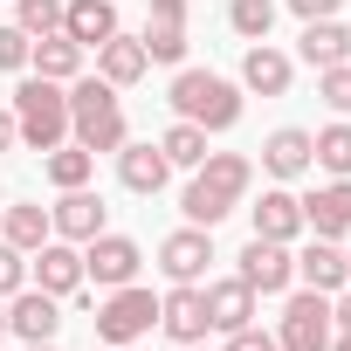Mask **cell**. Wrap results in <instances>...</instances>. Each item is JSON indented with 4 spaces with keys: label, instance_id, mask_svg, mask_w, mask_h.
<instances>
[{
    "label": "cell",
    "instance_id": "603a6c76",
    "mask_svg": "<svg viewBox=\"0 0 351 351\" xmlns=\"http://www.w3.org/2000/svg\"><path fill=\"white\" fill-rule=\"evenodd\" d=\"M117 180H124L131 193H158V186L172 180V165H165V152H158L152 138H145V145L124 138V145H117Z\"/></svg>",
    "mask_w": 351,
    "mask_h": 351
},
{
    "label": "cell",
    "instance_id": "60d3db41",
    "mask_svg": "<svg viewBox=\"0 0 351 351\" xmlns=\"http://www.w3.org/2000/svg\"><path fill=\"white\" fill-rule=\"evenodd\" d=\"M0 337H8V303H0Z\"/></svg>",
    "mask_w": 351,
    "mask_h": 351
},
{
    "label": "cell",
    "instance_id": "ac0fdd59",
    "mask_svg": "<svg viewBox=\"0 0 351 351\" xmlns=\"http://www.w3.org/2000/svg\"><path fill=\"white\" fill-rule=\"evenodd\" d=\"M262 172H269L276 186L303 180V172H310V131H303V124H282V131H269V138H262Z\"/></svg>",
    "mask_w": 351,
    "mask_h": 351
},
{
    "label": "cell",
    "instance_id": "d4e9b609",
    "mask_svg": "<svg viewBox=\"0 0 351 351\" xmlns=\"http://www.w3.org/2000/svg\"><path fill=\"white\" fill-rule=\"evenodd\" d=\"M49 234H56V228H49V207H35V200H14V207H8V200H0V241H14L21 255H35Z\"/></svg>",
    "mask_w": 351,
    "mask_h": 351
},
{
    "label": "cell",
    "instance_id": "cb8c5ba5",
    "mask_svg": "<svg viewBox=\"0 0 351 351\" xmlns=\"http://www.w3.org/2000/svg\"><path fill=\"white\" fill-rule=\"evenodd\" d=\"M296 56H303L310 69H337V62H351V28H344L337 14H330V21H303Z\"/></svg>",
    "mask_w": 351,
    "mask_h": 351
},
{
    "label": "cell",
    "instance_id": "7a4b0ae2",
    "mask_svg": "<svg viewBox=\"0 0 351 351\" xmlns=\"http://www.w3.org/2000/svg\"><path fill=\"white\" fill-rule=\"evenodd\" d=\"M14 131H21V145L28 152H56V145H69V83H49V76H21L14 83Z\"/></svg>",
    "mask_w": 351,
    "mask_h": 351
},
{
    "label": "cell",
    "instance_id": "d6986e66",
    "mask_svg": "<svg viewBox=\"0 0 351 351\" xmlns=\"http://www.w3.org/2000/svg\"><path fill=\"white\" fill-rule=\"evenodd\" d=\"M145 69H152V56H145V42H138V35H124V28H117L110 42H97V76H104L110 90H131Z\"/></svg>",
    "mask_w": 351,
    "mask_h": 351
},
{
    "label": "cell",
    "instance_id": "7c38bea8",
    "mask_svg": "<svg viewBox=\"0 0 351 351\" xmlns=\"http://www.w3.org/2000/svg\"><path fill=\"white\" fill-rule=\"evenodd\" d=\"M28 276H35V289H49V296H76V289H83V248L62 241V234H49V241L35 248Z\"/></svg>",
    "mask_w": 351,
    "mask_h": 351
},
{
    "label": "cell",
    "instance_id": "52a82bcc",
    "mask_svg": "<svg viewBox=\"0 0 351 351\" xmlns=\"http://www.w3.org/2000/svg\"><path fill=\"white\" fill-rule=\"evenodd\" d=\"M138 269H145V248L131 241V234H97V241H83V282H97V289H124V282H138Z\"/></svg>",
    "mask_w": 351,
    "mask_h": 351
},
{
    "label": "cell",
    "instance_id": "f35d334b",
    "mask_svg": "<svg viewBox=\"0 0 351 351\" xmlns=\"http://www.w3.org/2000/svg\"><path fill=\"white\" fill-rule=\"evenodd\" d=\"M330 351H351V330H330Z\"/></svg>",
    "mask_w": 351,
    "mask_h": 351
},
{
    "label": "cell",
    "instance_id": "836d02e7",
    "mask_svg": "<svg viewBox=\"0 0 351 351\" xmlns=\"http://www.w3.org/2000/svg\"><path fill=\"white\" fill-rule=\"evenodd\" d=\"M28 49H35V35H21L14 21L0 28V69H14V76H21V69H28Z\"/></svg>",
    "mask_w": 351,
    "mask_h": 351
},
{
    "label": "cell",
    "instance_id": "1f68e13d",
    "mask_svg": "<svg viewBox=\"0 0 351 351\" xmlns=\"http://www.w3.org/2000/svg\"><path fill=\"white\" fill-rule=\"evenodd\" d=\"M317 97H324L337 117H351V62H337V69H317Z\"/></svg>",
    "mask_w": 351,
    "mask_h": 351
},
{
    "label": "cell",
    "instance_id": "9c48e42d",
    "mask_svg": "<svg viewBox=\"0 0 351 351\" xmlns=\"http://www.w3.org/2000/svg\"><path fill=\"white\" fill-rule=\"evenodd\" d=\"M62 330V296H49V289H14L8 296V337H21V344H49Z\"/></svg>",
    "mask_w": 351,
    "mask_h": 351
},
{
    "label": "cell",
    "instance_id": "5bb4252c",
    "mask_svg": "<svg viewBox=\"0 0 351 351\" xmlns=\"http://www.w3.org/2000/svg\"><path fill=\"white\" fill-rule=\"evenodd\" d=\"M104 214H110V207H104L90 186H69V193L49 207V228H56L62 241H76V248H83V241H97V234H104Z\"/></svg>",
    "mask_w": 351,
    "mask_h": 351
},
{
    "label": "cell",
    "instance_id": "44dd1931",
    "mask_svg": "<svg viewBox=\"0 0 351 351\" xmlns=\"http://www.w3.org/2000/svg\"><path fill=\"white\" fill-rule=\"evenodd\" d=\"M62 35L76 49H97L117 35V0H62Z\"/></svg>",
    "mask_w": 351,
    "mask_h": 351
},
{
    "label": "cell",
    "instance_id": "7bdbcfd3",
    "mask_svg": "<svg viewBox=\"0 0 351 351\" xmlns=\"http://www.w3.org/2000/svg\"><path fill=\"white\" fill-rule=\"evenodd\" d=\"M180 351H207V344H180Z\"/></svg>",
    "mask_w": 351,
    "mask_h": 351
},
{
    "label": "cell",
    "instance_id": "8d00e7d4",
    "mask_svg": "<svg viewBox=\"0 0 351 351\" xmlns=\"http://www.w3.org/2000/svg\"><path fill=\"white\" fill-rule=\"evenodd\" d=\"M330 324H337V330H351V282L337 289V303H330Z\"/></svg>",
    "mask_w": 351,
    "mask_h": 351
},
{
    "label": "cell",
    "instance_id": "30bf717a",
    "mask_svg": "<svg viewBox=\"0 0 351 351\" xmlns=\"http://www.w3.org/2000/svg\"><path fill=\"white\" fill-rule=\"evenodd\" d=\"M207 262H214V228H172L165 241H158V269H165V282H200L207 276Z\"/></svg>",
    "mask_w": 351,
    "mask_h": 351
},
{
    "label": "cell",
    "instance_id": "e0dca14e",
    "mask_svg": "<svg viewBox=\"0 0 351 351\" xmlns=\"http://www.w3.org/2000/svg\"><path fill=\"white\" fill-rule=\"evenodd\" d=\"M303 228L324 234V241H344L351 234V180H330V186L303 193Z\"/></svg>",
    "mask_w": 351,
    "mask_h": 351
},
{
    "label": "cell",
    "instance_id": "4fadbf2b",
    "mask_svg": "<svg viewBox=\"0 0 351 351\" xmlns=\"http://www.w3.org/2000/svg\"><path fill=\"white\" fill-rule=\"evenodd\" d=\"M138 42H145L152 62H186V0H152Z\"/></svg>",
    "mask_w": 351,
    "mask_h": 351
},
{
    "label": "cell",
    "instance_id": "f1b7e54d",
    "mask_svg": "<svg viewBox=\"0 0 351 351\" xmlns=\"http://www.w3.org/2000/svg\"><path fill=\"white\" fill-rule=\"evenodd\" d=\"M158 152H165V165H186V172H193V165L207 158V131L180 117V124H165V138H158Z\"/></svg>",
    "mask_w": 351,
    "mask_h": 351
},
{
    "label": "cell",
    "instance_id": "d6a6232c",
    "mask_svg": "<svg viewBox=\"0 0 351 351\" xmlns=\"http://www.w3.org/2000/svg\"><path fill=\"white\" fill-rule=\"evenodd\" d=\"M14 289H28V262H21L14 241H0V303H8Z\"/></svg>",
    "mask_w": 351,
    "mask_h": 351
},
{
    "label": "cell",
    "instance_id": "2e32d148",
    "mask_svg": "<svg viewBox=\"0 0 351 351\" xmlns=\"http://www.w3.org/2000/svg\"><path fill=\"white\" fill-rule=\"evenodd\" d=\"M200 296H207V330L234 337V330H248V324H255V289H248L241 276H221V282H207Z\"/></svg>",
    "mask_w": 351,
    "mask_h": 351
},
{
    "label": "cell",
    "instance_id": "277c9868",
    "mask_svg": "<svg viewBox=\"0 0 351 351\" xmlns=\"http://www.w3.org/2000/svg\"><path fill=\"white\" fill-rule=\"evenodd\" d=\"M165 97H172V110H180L186 124H200V131H234L241 124V90L228 76H214V69H180Z\"/></svg>",
    "mask_w": 351,
    "mask_h": 351
},
{
    "label": "cell",
    "instance_id": "ee69618b",
    "mask_svg": "<svg viewBox=\"0 0 351 351\" xmlns=\"http://www.w3.org/2000/svg\"><path fill=\"white\" fill-rule=\"evenodd\" d=\"M110 351H131V344H110Z\"/></svg>",
    "mask_w": 351,
    "mask_h": 351
},
{
    "label": "cell",
    "instance_id": "8fae6325",
    "mask_svg": "<svg viewBox=\"0 0 351 351\" xmlns=\"http://www.w3.org/2000/svg\"><path fill=\"white\" fill-rule=\"evenodd\" d=\"M158 330L172 344H207V296H200V282H172L158 296Z\"/></svg>",
    "mask_w": 351,
    "mask_h": 351
},
{
    "label": "cell",
    "instance_id": "f546056e",
    "mask_svg": "<svg viewBox=\"0 0 351 351\" xmlns=\"http://www.w3.org/2000/svg\"><path fill=\"white\" fill-rule=\"evenodd\" d=\"M228 28H234L241 42H269V28H276V0H228Z\"/></svg>",
    "mask_w": 351,
    "mask_h": 351
},
{
    "label": "cell",
    "instance_id": "d590c367",
    "mask_svg": "<svg viewBox=\"0 0 351 351\" xmlns=\"http://www.w3.org/2000/svg\"><path fill=\"white\" fill-rule=\"evenodd\" d=\"M228 351H276V337H262V330L248 324V330H234V337H228Z\"/></svg>",
    "mask_w": 351,
    "mask_h": 351
},
{
    "label": "cell",
    "instance_id": "8992f818",
    "mask_svg": "<svg viewBox=\"0 0 351 351\" xmlns=\"http://www.w3.org/2000/svg\"><path fill=\"white\" fill-rule=\"evenodd\" d=\"M152 324H158V296L138 289V282H124V289H110V296L97 303V337H104V344H138Z\"/></svg>",
    "mask_w": 351,
    "mask_h": 351
},
{
    "label": "cell",
    "instance_id": "74e56055",
    "mask_svg": "<svg viewBox=\"0 0 351 351\" xmlns=\"http://www.w3.org/2000/svg\"><path fill=\"white\" fill-rule=\"evenodd\" d=\"M14 145H21V131H14V110L0 104V152H14Z\"/></svg>",
    "mask_w": 351,
    "mask_h": 351
},
{
    "label": "cell",
    "instance_id": "4316f807",
    "mask_svg": "<svg viewBox=\"0 0 351 351\" xmlns=\"http://www.w3.org/2000/svg\"><path fill=\"white\" fill-rule=\"evenodd\" d=\"M42 172H49V186H56V193H69V186H90V172H97V152H83V145L69 138V145L42 152Z\"/></svg>",
    "mask_w": 351,
    "mask_h": 351
},
{
    "label": "cell",
    "instance_id": "ffe728a7",
    "mask_svg": "<svg viewBox=\"0 0 351 351\" xmlns=\"http://www.w3.org/2000/svg\"><path fill=\"white\" fill-rule=\"evenodd\" d=\"M296 282L317 289V296H337V289H344V248L324 241V234H310L303 255H296Z\"/></svg>",
    "mask_w": 351,
    "mask_h": 351
},
{
    "label": "cell",
    "instance_id": "9a60e30c",
    "mask_svg": "<svg viewBox=\"0 0 351 351\" xmlns=\"http://www.w3.org/2000/svg\"><path fill=\"white\" fill-rule=\"evenodd\" d=\"M248 221H255V234H262V241H282V248L310 234V228H303V200H296L289 186H269V193L248 207Z\"/></svg>",
    "mask_w": 351,
    "mask_h": 351
},
{
    "label": "cell",
    "instance_id": "5b68a950",
    "mask_svg": "<svg viewBox=\"0 0 351 351\" xmlns=\"http://www.w3.org/2000/svg\"><path fill=\"white\" fill-rule=\"evenodd\" d=\"M330 296L317 289H289L282 303V324H276V351H330Z\"/></svg>",
    "mask_w": 351,
    "mask_h": 351
},
{
    "label": "cell",
    "instance_id": "83f0119b",
    "mask_svg": "<svg viewBox=\"0 0 351 351\" xmlns=\"http://www.w3.org/2000/svg\"><path fill=\"white\" fill-rule=\"evenodd\" d=\"M310 165H324L330 180H351V124L344 117L324 124V131H310Z\"/></svg>",
    "mask_w": 351,
    "mask_h": 351
},
{
    "label": "cell",
    "instance_id": "ab89813d",
    "mask_svg": "<svg viewBox=\"0 0 351 351\" xmlns=\"http://www.w3.org/2000/svg\"><path fill=\"white\" fill-rule=\"evenodd\" d=\"M21 351H56V337H49V344H21Z\"/></svg>",
    "mask_w": 351,
    "mask_h": 351
},
{
    "label": "cell",
    "instance_id": "7402d4cb",
    "mask_svg": "<svg viewBox=\"0 0 351 351\" xmlns=\"http://www.w3.org/2000/svg\"><path fill=\"white\" fill-rule=\"evenodd\" d=\"M289 76H296V62H289L282 49L248 42V56H241V90H255V97H282V90H289Z\"/></svg>",
    "mask_w": 351,
    "mask_h": 351
},
{
    "label": "cell",
    "instance_id": "3957f363",
    "mask_svg": "<svg viewBox=\"0 0 351 351\" xmlns=\"http://www.w3.org/2000/svg\"><path fill=\"white\" fill-rule=\"evenodd\" d=\"M69 138L83 152H117L131 131H124V104L104 76H76L69 83Z\"/></svg>",
    "mask_w": 351,
    "mask_h": 351
},
{
    "label": "cell",
    "instance_id": "ba28073f",
    "mask_svg": "<svg viewBox=\"0 0 351 351\" xmlns=\"http://www.w3.org/2000/svg\"><path fill=\"white\" fill-rule=\"evenodd\" d=\"M234 262H241L234 276H241L255 296H289V282H296V255H289L282 241H262V234H255V241H248Z\"/></svg>",
    "mask_w": 351,
    "mask_h": 351
},
{
    "label": "cell",
    "instance_id": "4dcf8cb0",
    "mask_svg": "<svg viewBox=\"0 0 351 351\" xmlns=\"http://www.w3.org/2000/svg\"><path fill=\"white\" fill-rule=\"evenodd\" d=\"M14 28L21 35H62V0H14Z\"/></svg>",
    "mask_w": 351,
    "mask_h": 351
},
{
    "label": "cell",
    "instance_id": "f6af8a7d",
    "mask_svg": "<svg viewBox=\"0 0 351 351\" xmlns=\"http://www.w3.org/2000/svg\"><path fill=\"white\" fill-rule=\"evenodd\" d=\"M0 200H8V193H0Z\"/></svg>",
    "mask_w": 351,
    "mask_h": 351
},
{
    "label": "cell",
    "instance_id": "6da1fadb",
    "mask_svg": "<svg viewBox=\"0 0 351 351\" xmlns=\"http://www.w3.org/2000/svg\"><path fill=\"white\" fill-rule=\"evenodd\" d=\"M248 186H255V158H241V152H207V158L193 165L186 193H180V214H186L193 228H214V221H228V214L248 200Z\"/></svg>",
    "mask_w": 351,
    "mask_h": 351
},
{
    "label": "cell",
    "instance_id": "e575fe53",
    "mask_svg": "<svg viewBox=\"0 0 351 351\" xmlns=\"http://www.w3.org/2000/svg\"><path fill=\"white\" fill-rule=\"evenodd\" d=\"M337 8H344V0H289V14H296V21H330Z\"/></svg>",
    "mask_w": 351,
    "mask_h": 351
},
{
    "label": "cell",
    "instance_id": "b9f144b4",
    "mask_svg": "<svg viewBox=\"0 0 351 351\" xmlns=\"http://www.w3.org/2000/svg\"><path fill=\"white\" fill-rule=\"evenodd\" d=\"M344 282H351V255H344Z\"/></svg>",
    "mask_w": 351,
    "mask_h": 351
},
{
    "label": "cell",
    "instance_id": "484cf974",
    "mask_svg": "<svg viewBox=\"0 0 351 351\" xmlns=\"http://www.w3.org/2000/svg\"><path fill=\"white\" fill-rule=\"evenodd\" d=\"M83 56H90V49H76L69 35H42V42L28 49V69L49 76V83H76V76H83Z\"/></svg>",
    "mask_w": 351,
    "mask_h": 351
}]
</instances>
